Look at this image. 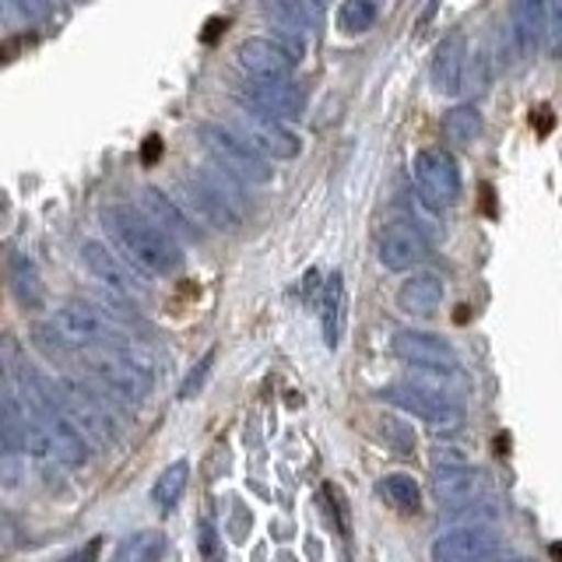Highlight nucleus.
I'll return each mask as SVG.
<instances>
[{
    "instance_id": "obj_1",
    "label": "nucleus",
    "mask_w": 562,
    "mask_h": 562,
    "mask_svg": "<svg viewBox=\"0 0 562 562\" xmlns=\"http://www.w3.org/2000/svg\"><path fill=\"white\" fill-rule=\"evenodd\" d=\"M102 225L113 236L127 260L137 271L151 278H169L183 268V250L166 228H158L148 215H140L131 204H105L102 207Z\"/></svg>"
},
{
    "instance_id": "obj_2",
    "label": "nucleus",
    "mask_w": 562,
    "mask_h": 562,
    "mask_svg": "<svg viewBox=\"0 0 562 562\" xmlns=\"http://www.w3.org/2000/svg\"><path fill=\"white\" fill-rule=\"evenodd\" d=\"M183 190V207L193 218H201L207 225L222 228V233H233L243 225L246 215V201L239 193V180H233L225 169H193L180 180Z\"/></svg>"
},
{
    "instance_id": "obj_3",
    "label": "nucleus",
    "mask_w": 562,
    "mask_h": 562,
    "mask_svg": "<svg viewBox=\"0 0 562 562\" xmlns=\"http://www.w3.org/2000/svg\"><path fill=\"white\" fill-rule=\"evenodd\" d=\"M35 338L43 345H60L64 351H92L105 345H127L120 327L105 313L88 303H67L53 313L49 327H35Z\"/></svg>"
},
{
    "instance_id": "obj_4",
    "label": "nucleus",
    "mask_w": 562,
    "mask_h": 562,
    "mask_svg": "<svg viewBox=\"0 0 562 562\" xmlns=\"http://www.w3.org/2000/svg\"><path fill=\"white\" fill-rule=\"evenodd\" d=\"M85 362L88 369L95 373V380L105 386L110 394L140 404L151 394V366L137 356V348L131 345H105V348H92L85 351Z\"/></svg>"
},
{
    "instance_id": "obj_5",
    "label": "nucleus",
    "mask_w": 562,
    "mask_h": 562,
    "mask_svg": "<svg viewBox=\"0 0 562 562\" xmlns=\"http://www.w3.org/2000/svg\"><path fill=\"white\" fill-rule=\"evenodd\" d=\"M201 145L207 148V155L215 158V166L225 169L233 180L239 183H271V166L257 148H250L246 140L233 131L222 127V123H201L198 127Z\"/></svg>"
},
{
    "instance_id": "obj_6",
    "label": "nucleus",
    "mask_w": 562,
    "mask_h": 562,
    "mask_svg": "<svg viewBox=\"0 0 562 562\" xmlns=\"http://www.w3.org/2000/svg\"><path fill=\"white\" fill-rule=\"evenodd\" d=\"M380 397L397 404L401 412L415 415L418 422H426L432 432H457L464 426V404L450 394H443V391H436V386L404 380V383L386 386Z\"/></svg>"
},
{
    "instance_id": "obj_7",
    "label": "nucleus",
    "mask_w": 562,
    "mask_h": 562,
    "mask_svg": "<svg viewBox=\"0 0 562 562\" xmlns=\"http://www.w3.org/2000/svg\"><path fill=\"white\" fill-rule=\"evenodd\" d=\"M412 172L422 201L429 207L447 211L461 198V169H457V158L447 148H422L415 155Z\"/></svg>"
},
{
    "instance_id": "obj_8",
    "label": "nucleus",
    "mask_w": 562,
    "mask_h": 562,
    "mask_svg": "<svg viewBox=\"0 0 562 562\" xmlns=\"http://www.w3.org/2000/svg\"><path fill=\"white\" fill-rule=\"evenodd\" d=\"M233 131L246 140L250 148H257L263 158H295L299 151H303V140H299L285 123L260 113L257 105L250 102H239L236 110V123Z\"/></svg>"
},
{
    "instance_id": "obj_9",
    "label": "nucleus",
    "mask_w": 562,
    "mask_h": 562,
    "mask_svg": "<svg viewBox=\"0 0 562 562\" xmlns=\"http://www.w3.org/2000/svg\"><path fill=\"white\" fill-rule=\"evenodd\" d=\"M268 25L285 40V49L299 60L310 40L321 32V0H260Z\"/></svg>"
},
{
    "instance_id": "obj_10",
    "label": "nucleus",
    "mask_w": 562,
    "mask_h": 562,
    "mask_svg": "<svg viewBox=\"0 0 562 562\" xmlns=\"http://www.w3.org/2000/svg\"><path fill=\"white\" fill-rule=\"evenodd\" d=\"M57 386H60V401H64V412L75 418V426L85 432V436H92V439H99V443H116V422H113V415H110V408H105L102 401H95L92 397V391L81 383V380H70V376H64V380H57Z\"/></svg>"
},
{
    "instance_id": "obj_11",
    "label": "nucleus",
    "mask_w": 562,
    "mask_h": 562,
    "mask_svg": "<svg viewBox=\"0 0 562 562\" xmlns=\"http://www.w3.org/2000/svg\"><path fill=\"white\" fill-rule=\"evenodd\" d=\"M394 356L404 359L408 366H415V369L436 373V376H450L461 369L457 351L439 338V334H426V330H397L394 334Z\"/></svg>"
},
{
    "instance_id": "obj_12",
    "label": "nucleus",
    "mask_w": 562,
    "mask_h": 562,
    "mask_svg": "<svg viewBox=\"0 0 562 562\" xmlns=\"http://www.w3.org/2000/svg\"><path fill=\"white\" fill-rule=\"evenodd\" d=\"M236 60L254 81H289L295 67V57L285 46L274 40H260V35H250V40L239 43Z\"/></svg>"
},
{
    "instance_id": "obj_13",
    "label": "nucleus",
    "mask_w": 562,
    "mask_h": 562,
    "mask_svg": "<svg viewBox=\"0 0 562 562\" xmlns=\"http://www.w3.org/2000/svg\"><path fill=\"white\" fill-rule=\"evenodd\" d=\"M376 257L386 271H412L429 257V243L418 236V228L408 222L386 225L376 239Z\"/></svg>"
},
{
    "instance_id": "obj_14",
    "label": "nucleus",
    "mask_w": 562,
    "mask_h": 562,
    "mask_svg": "<svg viewBox=\"0 0 562 562\" xmlns=\"http://www.w3.org/2000/svg\"><path fill=\"white\" fill-rule=\"evenodd\" d=\"M499 549V535L492 527H457L439 535L432 544L436 562H482Z\"/></svg>"
},
{
    "instance_id": "obj_15",
    "label": "nucleus",
    "mask_w": 562,
    "mask_h": 562,
    "mask_svg": "<svg viewBox=\"0 0 562 562\" xmlns=\"http://www.w3.org/2000/svg\"><path fill=\"white\" fill-rule=\"evenodd\" d=\"M239 102H250L274 120H299L306 110V92L292 81H254L239 95Z\"/></svg>"
},
{
    "instance_id": "obj_16",
    "label": "nucleus",
    "mask_w": 562,
    "mask_h": 562,
    "mask_svg": "<svg viewBox=\"0 0 562 562\" xmlns=\"http://www.w3.org/2000/svg\"><path fill=\"white\" fill-rule=\"evenodd\" d=\"M81 263L88 268L95 281H102L105 289L116 292L120 299H131L137 292V278L123 268V260L110 250V246H102L99 239H85L81 243Z\"/></svg>"
},
{
    "instance_id": "obj_17",
    "label": "nucleus",
    "mask_w": 562,
    "mask_h": 562,
    "mask_svg": "<svg viewBox=\"0 0 562 562\" xmlns=\"http://www.w3.org/2000/svg\"><path fill=\"white\" fill-rule=\"evenodd\" d=\"M464 70H468V40L461 32H450L443 43L432 53V67L429 78L436 85L439 95H457L464 85Z\"/></svg>"
},
{
    "instance_id": "obj_18",
    "label": "nucleus",
    "mask_w": 562,
    "mask_h": 562,
    "mask_svg": "<svg viewBox=\"0 0 562 562\" xmlns=\"http://www.w3.org/2000/svg\"><path fill=\"white\" fill-rule=\"evenodd\" d=\"M485 474L471 464H436L432 471V492L443 506H464L482 492Z\"/></svg>"
},
{
    "instance_id": "obj_19",
    "label": "nucleus",
    "mask_w": 562,
    "mask_h": 562,
    "mask_svg": "<svg viewBox=\"0 0 562 562\" xmlns=\"http://www.w3.org/2000/svg\"><path fill=\"white\" fill-rule=\"evenodd\" d=\"M140 201H145L148 218L158 228H166L172 239H198L201 236L198 233V218H193L183 204H176L169 193H162L158 187H145V190H140Z\"/></svg>"
},
{
    "instance_id": "obj_20",
    "label": "nucleus",
    "mask_w": 562,
    "mask_h": 562,
    "mask_svg": "<svg viewBox=\"0 0 562 562\" xmlns=\"http://www.w3.org/2000/svg\"><path fill=\"white\" fill-rule=\"evenodd\" d=\"M549 35V0H517L514 4V40L520 57H531Z\"/></svg>"
},
{
    "instance_id": "obj_21",
    "label": "nucleus",
    "mask_w": 562,
    "mask_h": 562,
    "mask_svg": "<svg viewBox=\"0 0 562 562\" xmlns=\"http://www.w3.org/2000/svg\"><path fill=\"white\" fill-rule=\"evenodd\" d=\"M443 295H447L443 278H439V274H429V271H422V274L408 278V281L401 285V292H397V306H401L404 313H412V316H432L439 306H443Z\"/></svg>"
},
{
    "instance_id": "obj_22",
    "label": "nucleus",
    "mask_w": 562,
    "mask_h": 562,
    "mask_svg": "<svg viewBox=\"0 0 562 562\" xmlns=\"http://www.w3.org/2000/svg\"><path fill=\"white\" fill-rule=\"evenodd\" d=\"M321 330L327 348H338L345 330V278L341 271H330L321 289Z\"/></svg>"
},
{
    "instance_id": "obj_23",
    "label": "nucleus",
    "mask_w": 562,
    "mask_h": 562,
    "mask_svg": "<svg viewBox=\"0 0 562 562\" xmlns=\"http://www.w3.org/2000/svg\"><path fill=\"white\" fill-rule=\"evenodd\" d=\"M8 274H11V289H14V299L22 310H43L46 303V292H43V278H40V268L32 263V257L25 254H11L8 260Z\"/></svg>"
},
{
    "instance_id": "obj_24",
    "label": "nucleus",
    "mask_w": 562,
    "mask_h": 562,
    "mask_svg": "<svg viewBox=\"0 0 562 562\" xmlns=\"http://www.w3.org/2000/svg\"><path fill=\"white\" fill-rule=\"evenodd\" d=\"M376 492H380V499L391 509H397L401 517H412L422 509V488L412 474H386V479H380Z\"/></svg>"
},
{
    "instance_id": "obj_25",
    "label": "nucleus",
    "mask_w": 562,
    "mask_h": 562,
    "mask_svg": "<svg viewBox=\"0 0 562 562\" xmlns=\"http://www.w3.org/2000/svg\"><path fill=\"white\" fill-rule=\"evenodd\" d=\"M373 436L380 439V443H383L386 450H394V453H401V457L415 453V443H418V436H415V429H412V422H404V418L394 415V412H380V415H373Z\"/></svg>"
},
{
    "instance_id": "obj_26",
    "label": "nucleus",
    "mask_w": 562,
    "mask_h": 562,
    "mask_svg": "<svg viewBox=\"0 0 562 562\" xmlns=\"http://www.w3.org/2000/svg\"><path fill=\"white\" fill-rule=\"evenodd\" d=\"M482 134V113L474 105H453V110L443 116V137L450 145H471Z\"/></svg>"
},
{
    "instance_id": "obj_27",
    "label": "nucleus",
    "mask_w": 562,
    "mask_h": 562,
    "mask_svg": "<svg viewBox=\"0 0 562 562\" xmlns=\"http://www.w3.org/2000/svg\"><path fill=\"white\" fill-rule=\"evenodd\" d=\"M187 482H190V464H187V461L169 464L162 474H158V482L151 485V499H155V506L172 509L176 503H180L183 492H187Z\"/></svg>"
},
{
    "instance_id": "obj_28",
    "label": "nucleus",
    "mask_w": 562,
    "mask_h": 562,
    "mask_svg": "<svg viewBox=\"0 0 562 562\" xmlns=\"http://www.w3.org/2000/svg\"><path fill=\"white\" fill-rule=\"evenodd\" d=\"M380 14V0H345L338 8V29L345 35H362L373 29Z\"/></svg>"
},
{
    "instance_id": "obj_29",
    "label": "nucleus",
    "mask_w": 562,
    "mask_h": 562,
    "mask_svg": "<svg viewBox=\"0 0 562 562\" xmlns=\"http://www.w3.org/2000/svg\"><path fill=\"white\" fill-rule=\"evenodd\" d=\"M166 552V538L162 535H134L123 541V549L116 552V562H155Z\"/></svg>"
},
{
    "instance_id": "obj_30",
    "label": "nucleus",
    "mask_w": 562,
    "mask_h": 562,
    "mask_svg": "<svg viewBox=\"0 0 562 562\" xmlns=\"http://www.w3.org/2000/svg\"><path fill=\"white\" fill-rule=\"evenodd\" d=\"M211 366H215V348L207 351V356L190 369L187 380L180 383V401H193L201 391H204V383H207V373H211Z\"/></svg>"
},
{
    "instance_id": "obj_31",
    "label": "nucleus",
    "mask_w": 562,
    "mask_h": 562,
    "mask_svg": "<svg viewBox=\"0 0 562 562\" xmlns=\"http://www.w3.org/2000/svg\"><path fill=\"white\" fill-rule=\"evenodd\" d=\"M198 549L204 555V562H225V544L215 531V524H201V535H198Z\"/></svg>"
},
{
    "instance_id": "obj_32",
    "label": "nucleus",
    "mask_w": 562,
    "mask_h": 562,
    "mask_svg": "<svg viewBox=\"0 0 562 562\" xmlns=\"http://www.w3.org/2000/svg\"><path fill=\"white\" fill-rule=\"evenodd\" d=\"M549 46L562 53V0H549Z\"/></svg>"
},
{
    "instance_id": "obj_33",
    "label": "nucleus",
    "mask_w": 562,
    "mask_h": 562,
    "mask_svg": "<svg viewBox=\"0 0 562 562\" xmlns=\"http://www.w3.org/2000/svg\"><path fill=\"white\" fill-rule=\"evenodd\" d=\"M99 549H102V538H92V541H88V544H81V549L67 552V555H64L60 562H95Z\"/></svg>"
},
{
    "instance_id": "obj_34",
    "label": "nucleus",
    "mask_w": 562,
    "mask_h": 562,
    "mask_svg": "<svg viewBox=\"0 0 562 562\" xmlns=\"http://www.w3.org/2000/svg\"><path fill=\"white\" fill-rule=\"evenodd\" d=\"M14 4L25 18H43L49 11V0H14Z\"/></svg>"
},
{
    "instance_id": "obj_35",
    "label": "nucleus",
    "mask_w": 562,
    "mask_h": 562,
    "mask_svg": "<svg viewBox=\"0 0 562 562\" xmlns=\"http://www.w3.org/2000/svg\"><path fill=\"white\" fill-rule=\"evenodd\" d=\"M482 562H509V559H503V555H496V552H492L488 559H482Z\"/></svg>"
},
{
    "instance_id": "obj_36",
    "label": "nucleus",
    "mask_w": 562,
    "mask_h": 562,
    "mask_svg": "<svg viewBox=\"0 0 562 562\" xmlns=\"http://www.w3.org/2000/svg\"><path fill=\"white\" fill-rule=\"evenodd\" d=\"M509 562H538V559H531V555H517V559H509Z\"/></svg>"
},
{
    "instance_id": "obj_37",
    "label": "nucleus",
    "mask_w": 562,
    "mask_h": 562,
    "mask_svg": "<svg viewBox=\"0 0 562 562\" xmlns=\"http://www.w3.org/2000/svg\"><path fill=\"white\" fill-rule=\"evenodd\" d=\"M559 57H562V53H559Z\"/></svg>"
}]
</instances>
